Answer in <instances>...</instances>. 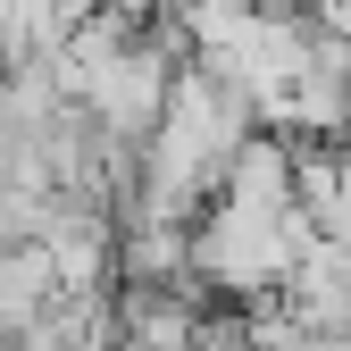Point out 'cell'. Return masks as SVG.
<instances>
[{
	"label": "cell",
	"mask_w": 351,
	"mask_h": 351,
	"mask_svg": "<svg viewBox=\"0 0 351 351\" xmlns=\"http://www.w3.org/2000/svg\"><path fill=\"white\" fill-rule=\"evenodd\" d=\"M318 243V217L301 201H243V193H217L193 217V276L217 301H276L293 285V268L310 259Z\"/></svg>",
	"instance_id": "obj_1"
}]
</instances>
